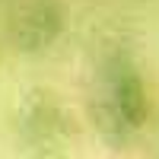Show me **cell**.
<instances>
[{
  "mask_svg": "<svg viewBox=\"0 0 159 159\" xmlns=\"http://www.w3.org/2000/svg\"><path fill=\"white\" fill-rule=\"evenodd\" d=\"M105 108H108V118L118 127H140L143 118H147L150 105H147V92H143V83L134 70L118 67L108 80V96H105Z\"/></svg>",
  "mask_w": 159,
  "mask_h": 159,
  "instance_id": "cell-1",
  "label": "cell"
},
{
  "mask_svg": "<svg viewBox=\"0 0 159 159\" xmlns=\"http://www.w3.org/2000/svg\"><path fill=\"white\" fill-rule=\"evenodd\" d=\"M57 32H61V13L51 3H38L29 16L19 22L16 38L22 42L25 51H38V48H48L51 42H54Z\"/></svg>",
  "mask_w": 159,
  "mask_h": 159,
  "instance_id": "cell-2",
  "label": "cell"
}]
</instances>
